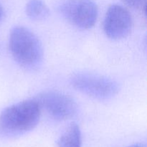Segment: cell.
<instances>
[{
    "label": "cell",
    "mask_w": 147,
    "mask_h": 147,
    "mask_svg": "<svg viewBox=\"0 0 147 147\" xmlns=\"http://www.w3.org/2000/svg\"><path fill=\"white\" fill-rule=\"evenodd\" d=\"M34 99L41 109H44L55 120H67L73 118L77 112V104L74 99L60 92L45 91Z\"/></svg>",
    "instance_id": "obj_5"
},
{
    "label": "cell",
    "mask_w": 147,
    "mask_h": 147,
    "mask_svg": "<svg viewBox=\"0 0 147 147\" xmlns=\"http://www.w3.org/2000/svg\"><path fill=\"white\" fill-rule=\"evenodd\" d=\"M131 28V16L126 8L113 4L108 9L103 22V30L108 37L111 40L125 38Z\"/></svg>",
    "instance_id": "obj_6"
},
{
    "label": "cell",
    "mask_w": 147,
    "mask_h": 147,
    "mask_svg": "<svg viewBox=\"0 0 147 147\" xmlns=\"http://www.w3.org/2000/svg\"><path fill=\"white\" fill-rule=\"evenodd\" d=\"M123 1L131 8L146 12V0H123Z\"/></svg>",
    "instance_id": "obj_9"
},
{
    "label": "cell",
    "mask_w": 147,
    "mask_h": 147,
    "mask_svg": "<svg viewBox=\"0 0 147 147\" xmlns=\"http://www.w3.org/2000/svg\"><path fill=\"white\" fill-rule=\"evenodd\" d=\"M60 11L72 25L81 30L91 28L98 17V8L93 0H65Z\"/></svg>",
    "instance_id": "obj_4"
},
{
    "label": "cell",
    "mask_w": 147,
    "mask_h": 147,
    "mask_svg": "<svg viewBox=\"0 0 147 147\" xmlns=\"http://www.w3.org/2000/svg\"><path fill=\"white\" fill-rule=\"evenodd\" d=\"M13 58L23 68L36 70L43 60V48L40 40L30 30L17 26L11 30L9 40Z\"/></svg>",
    "instance_id": "obj_2"
},
{
    "label": "cell",
    "mask_w": 147,
    "mask_h": 147,
    "mask_svg": "<svg viewBox=\"0 0 147 147\" xmlns=\"http://www.w3.org/2000/svg\"><path fill=\"white\" fill-rule=\"evenodd\" d=\"M26 14L33 21H42L49 16L48 8L42 0H30L26 5Z\"/></svg>",
    "instance_id": "obj_8"
},
{
    "label": "cell",
    "mask_w": 147,
    "mask_h": 147,
    "mask_svg": "<svg viewBox=\"0 0 147 147\" xmlns=\"http://www.w3.org/2000/svg\"><path fill=\"white\" fill-rule=\"evenodd\" d=\"M128 147H145L144 145L142 144H136L131 145V146H129Z\"/></svg>",
    "instance_id": "obj_10"
},
{
    "label": "cell",
    "mask_w": 147,
    "mask_h": 147,
    "mask_svg": "<svg viewBox=\"0 0 147 147\" xmlns=\"http://www.w3.org/2000/svg\"><path fill=\"white\" fill-rule=\"evenodd\" d=\"M70 84L78 91L100 100L112 98L119 91L117 82L93 73H80L73 75L70 78Z\"/></svg>",
    "instance_id": "obj_3"
},
{
    "label": "cell",
    "mask_w": 147,
    "mask_h": 147,
    "mask_svg": "<svg viewBox=\"0 0 147 147\" xmlns=\"http://www.w3.org/2000/svg\"><path fill=\"white\" fill-rule=\"evenodd\" d=\"M1 16H2V9H1V7H0V19H1Z\"/></svg>",
    "instance_id": "obj_11"
},
{
    "label": "cell",
    "mask_w": 147,
    "mask_h": 147,
    "mask_svg": "<svg viewBox=\"0 0 147 147\" xmlns=\"http://www.w3.org/2000/svg\"><path fill=\"white\" fill-rule=\"evenodd\" d=\"M40 116L41 107L35 99L11 105L0 114V132L7 136L27 133L37 126Z\"/></svg>",
    "instance_id": "obj_1"
},
{
    "label": "cell",
    "mask_w": 147,
    "mask_h": 147,
    "mask_svg": "<svg viewBox=\"0 0 147 147\" xmlns=\"http://www.w3.org/2000/svg\"><path fill=\"white\" fill-rule=\"evenodd\" d=\"M82 134L78 125L72 123L63 131L57 142V147H81Z\"/></svg>",
    "instance_id": "obj_7"
}]
</instances>
